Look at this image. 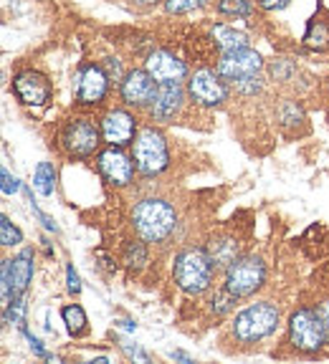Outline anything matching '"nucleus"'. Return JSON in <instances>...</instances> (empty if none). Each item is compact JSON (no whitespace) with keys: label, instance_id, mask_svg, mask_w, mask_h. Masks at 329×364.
<instances>
[{"label":"nucleus","instance_id":"4468645a","mask_svg":"<svg viewBox=\"0 0 329 364\" xmlns=\"http://www.w3.org/2000/svg\"><path fill=\"white\" fill-rule=\"evenodd\" d=\"M102 136L104 142L112 144V147H130L135 142L137 132V117L127 109H109L102 117Z\"/></svg>","mask_w":329,"mask_h":364},{"label":"nucleus","instance_id":"7c9ffc66","mask_svg":"<svg viewBox=\"0 0 329 364\" xmlns=\"http://www.w3.org/2000/svg\"><path fill=\"white\" fill-rule=\"evenodd\" d=\"M23 336H26V339H28V344H31V349H33V354L36 357H41V359H48V362H56V357H51V354L46 352V347H43V341L38 339V336H33L28 331V326H23Z\"/></svg>","mask_w":329,"mask_h":364},{"label":"nucleus","instance_id":"a211bd4d","mask_svg":"<svg viewBox=\"0 0 329 364\" xmlns=\"http://www.w3.org/2000/svg\"><path fill=\"white\" fill-rule=\"evenodd\" d=\"M210 38L213 43L218 46V51L221 53H231V51H239V48H249L251 41L244 31H236L231 26H210Z\"/></svg>","mask_w":329,"mask_h":364},{"label":"nucleus","instance_id":"72a5a7b5","mask_svg":"<svg viewBox=\"0 0 329 364\" xmlns=\"http://www.w3.org/2000/svg\"><path fill=\"white\" fill-rule=\"evenodd\" d=\"M0 177H3V195H6V198H11V195H16L18 190H21V180H18L16 175H11L8 167L0 170Z\"/></svg>","mask_w":329,"mask_h":364},{"label":"nucleus","instance_id":"a878e982","mask_svg":"<svg viewBox=\"0 0 329 364\" xmlns=\"http://www.w3.org/2000/svg\"><path fill=\"white\" fill-rule=\"evenodd\" d=\"M3 321L6 324H16L18 329L26 326V296H16L8 309H3Z\"/></svg>","mask_w":329,"mask_h":364},{"label":"nucleus","instance_id":"9b49d317","mask_svg":"<svg viewBox=\"0 0 329 364\" xmlns=\"http://www.w3.org/2000/svg\"><path fill=\"white\" fill-rule=\"evenodd\" d=\"M216 71L226 84H233V81L246 79V76H256L263 71V58L258 51L254 48H239V51L231 53H221L216 63Z\"/></svg>","mask_w":329,"mask_h":364},{"label":"nucleus","instance_id":"7ed1b4c3","mask_svg":"<svg viewBox=\"0 0 329 364\" xmlns=\"http://www.w3.org/2000/svg\"><path fill=\"white\" fill-rule=\"evenodd\" d=\"M132 157H135L137 172L145 177H157L170 167V147L167 139L157 127H140L135 142H132Z\"/></svg>","mask_w":329,"mask_h":364},{"label":"nucleus","instance_id":"f257e3e1","mask_svg":"<svg viewBox=\"0 0 329 364\" xmlns=\"http://www.w3.org/2000/svg\"><path fill=\"white\" fill-rule=\"evenodd\" d=\"M132 228L145 243H164L175 233L177 210L164 198H142L132 210Z\"/></svg>","mask_w":329,"mask_h":364},{"label":"nucleus","instance_id":"b1692460","mask_svg":"<svg viewBox=\"0 0 329 364\" xmlns=\"http://www.w3.org/2000/svg\"><path fill=\"white\" fill-rule=\"evenodd\" d=\"M122 261H125L127 268H145V263H147V245H145V240H130L125 245Z\"/></svg>","mask_w":329,"mask_h":364},{"label":"nucleus","instance_id":"f8f14e48","mask_svg":"<svg viewBox=\"0 0 329 364\" xmlns=\"http://www.w3.org/2000/svg\"><path fill=\"white\" fill-rule=\"evenodd\" d=\"M109 76L102 68V63H86L79 71V79H76V94L74 102L79 107H99V104L107 99L109 94Z\"/></svg>","mask_w":329,"mask_h":364},{"label":"nucleus","instance_id":"423d86ee","mask_svg":"<svg viewBox=\"0 0 329 364\" xmlns=\"http://www.w3.org/2000/svg\"><path fill=\"white\" fill-rule=\"evenodd\" d=\"M223 286L239 299H249L266 286V263L258 256H239L226 268Z\"/></svg>","mask_w":329,"mask_h":364},{"label":"nucleus","instance_id":"f3484780","mask_svg":"<svg viewBox=\"0 0 329 364\" xmlns=\"http://www.w3.org/2000/svg\"><path fill=\"white\" fill-rule=\"evenodd\" d=\"M11 271H13V291H16V296H26L31 281H33V248H23L18 256H13Z\"/></svg>","mask_w":329,"mask_h":364},{"label":"nucleus","instance_id":"dca6fc26","mask_svg":"<svg viewBox=\"0 0 329 364\" xmlns=\"http://www.w3.org/2000/svg\"><path fill=\"white\" fill-rule=\"evenodd\" d=\"M145 68H147L152 79L157 84H182L187 79V66L185 61L175 56V53L157 48V51H150L145 58Z\"/></svg>","mask_w":329,"mask_h":364},{"label":"nucleus","instance_id":"c85d7f7f","mask_svg":"<svg viewBox=\"0 0 329 364\" xmlns=\"http://www.w3.org/2000/svg\"><path fill=\"white\" fill-rule=\"evenodd\" d=\"M208 0H164V11L170 16H182V13H190L195 8H203Z\"/></svg>","mask_w":329,"mask_h":364},{"label":"nucleus","instance_id":"ea45409f","mask_svg":"<svg viewBox=\"0 0 329 364\" xmlns=\"http://www.w3.org/2000/svg\"><path fill=\"white\" fill-rule=\"evenodd\" d=\"M6 3H11V0H6Z\"/></svg>","mask_w":329,"mask_h":364},{"label":"nucleus","instance_id":"9d476101","mask_svg":"<svg viewBox=\"0 0 329 364\" xmlns=\"http://www.w3.org/2000/svg\"><path fill=\"white\" fill-rule=\"evenodd\" d=\"M13 94L23 107L41 109L48 107V102L53 99V86L46 79V74H41L36 68H26V71H18L13 76Z\"/></svg>","mask_w":329,"mask_h":364},{"label":"nucleus","instance_id":"2eb2a0df","mask_svg":"<svg viewBox=\"0 0 329 364\" xmlns=\"http://www.w3.org/2000/svg\"><path fill=\"white\" fill-rule=\"evenodd\" d=\"M185 97H187V89H182V84H160L152 104L147 107L150 119L160 122V124L172 122L182 112Z\"/></svg>","mask_w":329,"mask_h":364},{"label":"nucleus","instance_id":"5701e85b","mask_svg":"<svg viewBox=\"0 0 329 364\" xmlns=\"http://www.w3.org/2000/svg\"><path fill=\"white\" fill-rule=\"evenodd\" d=\"M216 11L226 18H251L254 16V3L251 0H218Z\"/></svg>","mask_w":329,"mask_h":364},{"label":"nucleus","instance_id":"0eeeda50","mask_svg":"<svg viewBox=\"0 0 329 364\" xmlns=\"http://www.w3.org/2000/svg\"><path fill=\"white\" fill-rule=\"evenodd\" d=\"M289 344L296 352L317 354L327 344L322 318L317 316V309L301 306L289 316Z\"/></svg>","mask_w":329,"mask_h":364},{"label":"nucleus","instance_id":"412c9836","mask_svg":"<svg viewBox=\"0 0 329 364\" xmlns=\"http://www.w3.org/2000/svg\"><path fill=\"white\" fill-rule=\"evenodd\" d=\"M33 190L43 198H51L56 190V167L51 162H38L33 172Z\"/></svg>","mask_w":329,"mask_h":364},{"label":"nucleus","instance_id":"e433bc0d","mask_svg":"<svg viewBox=\"0 0 329 364\" xmlns=\"http://www.w3.org/2000/svg\"><path fill=\"white\" fill-rule=\"evenodd\" d=\"M256 3H258V8H261V11H281V8H286L291 3V0H256Z\"/></svg>","mask_w":329,"mask_h":364},{"label":"nucleus","instance_id":"39448f33","mask_svg":"<svg viewBox=\"0 0 329 364\" xmlns=\"http://www.w3.org/2000/svg\"><path fill=\"white\" fill-rule=\"evenodd\" d=\"M61 149L71 159H89L99 152V144L104 142L102 124H97L89 117H71L61 127Z\"/></svg>","mask_w":329,"mask_h":364},{"label":"nucleus","instance_id":"bb28decb","mask_svg":"<svg viewBox=\"0 0 329 364\" xmlns=\"http://www.w3.org/2000/svg\"><path fill=\"white\" fill-rule=\"evenodd\" d=\"M0 243H3V248H13V245L23 243L21 228L13 225L8 215H0Z\"/></svg>","mask_w":329,"mask_h":364},{"label":"nucleus","instance_id":"4be33fe9","mask_svg":"<svg viewBox=\"0 0 329 364\" xmlns=\"http://www.w3.org/2000/svg\"><path fill=\"white\" fill-rule=\"evenodd\" d=\"M61 316H63V324H66L68 334L71 336H81L86 331V314L79 304H68V306L61 309Z\"/></svg>","mask_w":329,"mask_h":364},{"label":"nucleus","instance_id":"c756f323","mask_svg":"<svg viewBox=\"0 0 329 364\" xmlns=\"http://www.w3.org/2000/svg\"><path fill=\"white\" fill-rule=\"evenodd\" d=\"M102 68L107 71V76H109V81L112 84H117L120 86L122 81H125V76H127V71H125V66H122V61L117 56H107L102 61Z\"/></svg>","mask_w":329,"mask_h":364},{"label":"nucleus","instance_id":"c9c22d12","mask_svg":"<svg viewBox=\"0 0 329 364\" xmlns=\"http://www.w3.org/2000/svg\"><path fill=\"white\" fill-rule=\"evenodd\" d=\"M317 316L322 318V326H324V334H327V344H329V299L322 304H317Z\"/></svg>","mask_w":329,"mask_h":364},{"label":"nucleus","instance_id":"4c0bfd02","mask_svg":"<svg viewBox=\"0 0 329 364\" xmlns=\"http://www.w3.org/2000/svg\"><path fill=\"white\" fill-rule=\"evenodd\" d=\"M135 6H157V3H162V0H132Z\"/></svg>","mask_w":329,"mask_h":364},{"label":"nucleus","instance_id":"aec40b11","mask_svg":"<svg viewBox=\"0 0 329 364\" xmlns=\"http://www.w3.org/2000/svg\"><path fill=\"white\" fill-rule=\"evenodd\" d=\"M304 46L312 51H329V16H314L304 33Z\"/></svg>","mask_w":329,"mask_h":364},{"label":"nucleus","instance_id":"473e14b6","mask_svg":"<svg viewBox=\"0 0 329 364\" xmlns=\"http://www.w3.org/2000/svg\"><path fill=\"white\" fill-rule=\"evenodd\" d=\"M117 341H120V349L127 354L130 359H137V362H150V354L147 352H142V349L137 347V344H132L130 339H120L117 336Z\"/></svg>","mask_w":329,"mask_h":364},{"label":"nucleus","instance_id":"6ab92c4d","mask_svg":"<svg viewBox=\"0 0 329 364\" xmlns=\"http://www.w3.org/2000/svg\"><path fill=\"white\" fill-rule=\"evenodd\" d=\"M205 250H208L210 261L216 263V268L226 271V268L241 256V243L236 238H213Z\"/></svg>","mask_w":329,"mask_h":364},{"label":"nucleus","instance_id":"1a4fd4ad","mask_svg":"<svg viewBox=\"0 0 329 364\" xmlns=\"http://www.w3.org/2000/svg\"><path fill=\"white\" fill-rule=\"evenodd\" d=\"M187 97L200 107H221L231 97V86L218 76V71L198 68L187 81Z\"/></svg>","mask_w":329,"mask_h":364},{"label":"nucleus","instance_id":"cd10ccee","mask_svg":"<svg viewBox=\"0 0 329 364\" xmlns=\"http://www.w3.org/2000/svg\"><path fill=\"white\" fill-rule=\"evenodd\" d=\"M231 86L236 94H244V97H254V94H258V91L263 89V79L261 74H256V76H246V79H239V81H233Z\"/></svg>","mask_w":329,"mask_h":364},{"label":"nucleus","instance_id":"6e6552de","mask_svg":"<svg viewBox=\"0 0 329 364\" xmlns=\"http://www.w3.org/2000/svg\"><path fill=\"white\" fill-rule=\"evenodd\" d=\"M97 170L104 177V182L114 185V188H127L135 180V157L125 152V147H112L107 144L104 149L97 152Z\"/></svg>","mask_w":329,"mask_h":364},{"label":"nucleus","instance_id":"58836bf2","mask_svg":"<svg viewBox=\"0 0 329 364\" xmlns=\"http://www.w3.org/2000/svg\"><path fill=\"white\" fill-rule=\"evenodd\" d=\"M170 357H172V359H180V362H193V359L187 357V354H185V352H172V354H170Z\"/></svg>","mask_w":329,"mask_h":364},{"label":"nucleus","instance_id":"f03ea898","mask_svg":"<svg viewBox=\"0 0 329 364\" xmlns=\"http://www.w3.org/2000/svg\"><path fill=\"white\" fill-rule=\"evenodd\" d=\"M216 271V263L210 261L205 248H182L172 261V279L177 289L187 296L205 294L213 284Z\"/></svg>","mask_w":329,"mask_h":364},{"label":"nucleus","instance_id":"2f4dec72","mask_svg":"<svg viewBox=\"0 0 329 364\" xmlns=\"http://www.w3.org/2000/svg\"><path fill=\"white\" fill-rule=\"evenodd\" d=\"M23 190H26V195H28V200H31V210H33V215L41 220V225H43L46 230H48V233H58V225L53 223V218H48L46 213H41V210H38V205L33 203V195H31V190H28V188H23Z\"/></svg>","mask_w":329,"mask_h":364},{"label":"nucleus","instance_id":"f704fd0d","mask_svg":"<svg viewBox=\"0 0 329 364\" xmlns=\"http://www.w3.org/2000/svg\"><path fill=\"white\" fill-rule=\"evenodd\" d=\"M66 289H68V294H74V296L81 294V279H79V273L74 271L71 263L66 266Z\"/></svg>","mask_w":329,"mask_h":364},{"label":"nucleus","instance_id":"393cba45","mask_svg":"<svg viewBox=\"0 0 329 364\" xmlns=\"http://www.w3.org/2000/svg\"><path fill=\"white\" fill-rule=\"evenodd\" d=\"M236 301H239V296L231 294L226 286H221V289H216L213 296H210V311L216 314V316H226V314L236 306Z\"/></svg>","mask_w":329,"mask_h":364},{"label":"nucleus","instance_id":"20e7f679","mask_svg":"<svg viewBox=\"0 0 329 364\" xmlns=\"http://www.w3.org/2000/svg\"><path fill=\"white\" fill-rule=\"evenodd\" d=\"M278 321H281V314H278L276 304L258 301L236 314L231 331L241 344H256V341H263L266 336H271L278 329Z\"/></svg>","mask_w":329,"mask_h":364},{"label":"nucleus","instance_id":"ddd939ff","mask_svg":"<svg viewBox=\"0 0 329 364\" xmlns=\"http://www.w3.org/2000/svg\"><path fill=\"white\" fill-rule=\"evenodd\" d=\"M157 86L160 84L152 79L147 68H132L120 84V99L125 102V107L147 109L152 104L155 94H157Z\"/></svg>","mask_w":329,"mask_h":364}]
</instances>
